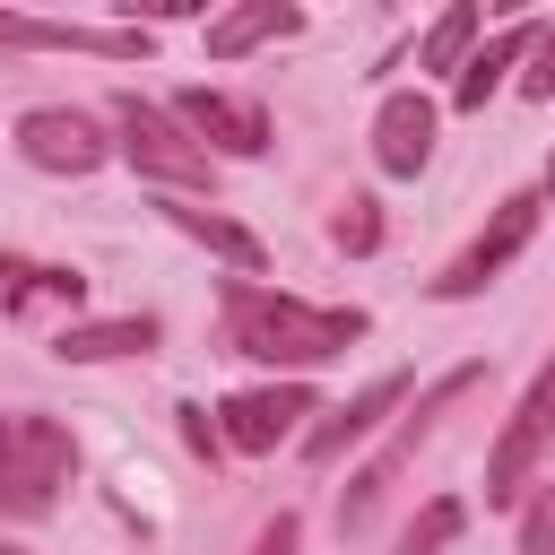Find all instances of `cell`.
Instances as JSON below:
<instances>
[{
	"label": "cell",
	"instance_id": "22",
	"mask_svg": "<svg viewBox=\"0 0 555 555\" xmlns=\"http://www.w3.org/2000/svg\"><path fill=\"white\" fill-rule=\"evenodd\" d=\"M520 555H555V494L529 512V529H520Z\"/></svg>",
	"mask_w": 555,
	"mask_h": 555
},
{
	"label": "cell",
	"instance_id": "20",
	"mask_svg": "<svg viewBox=\"0 0 555 555\" xmlns=\"http://www.w3.org/2000/svg\"><path fill=\"white\" fill-rule=\"evenodd\" d=\"M330 243H338V251H356V260H364V251H382V208H373L364 191H356V199H338V217H330Z\"/></svg>",
	"mask_w": 555,
	"mask_h": 555
},
{
	"label": "cell",
	"instance_id": "13",
	"mask_svg": "<svg viewBox=\"0 0 555 555\" xmlns=\"http://www.w3.org/2000/svg\"><path fill=\"white\" fill-rule=\"evenodd\" d=\"M156 347V312H113V321H61L52 356L61 364H113V356H147Z\"/></svg>",
	"mask_w": 555,
	"mask_h": 555
},
{
	"label": "cell",
	"instance_id": "24",
	"mask_svg": "<svg viewBox=\"0 0 555 555\" xmlns=\"http://www.w3.org/2000/svg\"><path fill=\"white\" fill-rule=\"evenodd\" d=\"M182 434H191V451H208V460L225 451V442H217V425H208V408H182Z\"/></svg>",
	"mask_w": 555,
	"mask_h": 555
},
{
	"label": "cell",
	"instance_id": "14",
	"mask_svg": "<svg viewBox=\"0 0 555 555\" xmlns=\"http://www.w3.org/2000/svg\"><path fill=\"white\" fill-rule=\"evenodd\" d=\"M295 26H304V9H286V0H243V9L208 17V61H243V52H260V43H278V35H295Z\"/></svg>",
	"mask_w": 555,
	"mask_h": 555
},
{
	"label": "cell",
	"instance_id": "6",
	"mask_svg": "<svg viewBox=\"0 0 555 555\" xmlns=\"http://www.w3.org/2000/svg\"><path fill=\"white\" fill-rule=\"evenodd\" d=\"M546 442H555V356L538 364V382L520 390L512 425H503V434H494V451H486V503H494V512H512V503L529 494V477H538Z\"/></svg>",
	"mask_w": 555,
	"mask_h": 555
},
{
	"label": "cell",
	"instance_id": "23",
	"mask_svg": "<svg viewBox=\"0 0 555 555\" xmlns=\"http://www.w3.org/2000/svg\"><path fill=\"white\" fill-rule=\"evenodd\" d=\"M295 538H304V520H295V512H278V520L260 529V546H251V555H295Z\"/></svg>",
	"mask_w": 555,
	"mask_h": 555
},
{
	"label": "cell",
	"instance_id": "11",
	"mask_svg": "<svg viewBox=\"0 0 555 555\" xmlns=\"http://www.w3.org/2000/svg\"><path fill=\"white\" fill-rule=\"evenodd\" d=\"M434 95L425 87H399V95H382V113H373V165L382 173H425V156H434Z\"/></svg>",
	"mask_w": 555,
	"mask_h": 555
},
{
	"label": "cell",
	"instance_id": "7",
	"mask_svg": "<svg viewBox=\"0 0 555 555\" xmlns=\"http://www.w3.org/2000/svg\"><path fill=\"white\" fill-rule=\"evenodd\" d=\"M17 156H26L35 173H95V165L121 156V147L104 139L95 113H78V104H35V113H17Z\"/></svg>",
	"mask_w": 555,
	"mask_h": 555
},
{
	"label": "cell",
	"instance_id": "21",
	"mask_svg": "<svg viewBox=\"0 0 555 555\" xmlns=\"http://www.w3.org/2000/svg\"><path fill=\"white\" fill-rule=\"evenodd\" d=\"M520 95H529V104H555V17L538 26V43H529V61H520Z\"/></svg>",
	"mask_w": 555,
	"mask_h": 555
},
{
	"label": "cell",
	"instance_id": "12",
	"mask_svg": "<svg viewBox=\"0 0 555 555\" xmlns=\"http://www.w3.org/2000/svg\"><path fill=\"white\" fill-rule=\"evenodd\" d=\"M399 399H408V373H382V382H364L356 399H338V408H330V416L304 434V460H312V468L347 460V451H356V442H364V434H373V425H382Z\"/></svg>",
	"mask_w": 555,
	"mask_h": 555
},
{
	"label": "cell",
	"instance_id": "3",
	"mask_svg": "<svg viewBox=\"0 0 555 555\" xmlns=\"http://www.w3.org/2000/svg\"><path fill=\"white\" fill-rule=\"evenodd\" d=\"M477 382H486V364L468 356V364H451L442 382H425V390H416V408H408V425H399V434L382 442V460H364V468L347 477V494H338V538H356V529H364V520L382 512V494L399 486V468L416 460V442L434 434V416H442V408H460V399H468Z\"/></svg>",
	"mask_w": 555,
	"mask_h": 555
},
{
	"label": "cell",
	"instance_id": "16",
	"mask_svg": "<svg viewBox=\"0 0 555 555\" xmlns=\"http://www.w3.org/2000/svg\"><path fill=\"white\" fill-rule=\"evenodd\" d=\"M529 43H538V26H503V35H486V43L468 52V69L451 78V104H460V113H486V95L503 87V69L529 61Z\"/></svg>",
	"mask_w": 555,
	"mask_h": 555
},
{
	"label": "cell",
	"instance_id": "4",
	"mask_svg": "<svg viewBox=\"0 0 555 555\" xmlns=\"http://www.w3.org/2000/svg\"><path fill=\"white\" fill-rule=\"evenodd\" d=\"M113 147L147 173V182H165V191H199L208 182V147L182 130V113L173 104H156V95H113Z\"/></svg>",
	"mask_w": 555,
	"mask_h": 555
},
{
	"label": "cell",
	"instance_id": "1",
	"mask_svg": "<svg viewBox=\"0 0 555 555\" xmlns=\"http://www.w3.org/2000/svg\"><path fill=\"white\" fill-rule=\"evenodd\" d=\"M225 347L251 356V364H278V373H304V364H330L347 356L373 321L364 312H338V304H304V295H278L260 278H225Z\"/></svg>",
	"mask_w": 555,
	"mask_h": 555
},
{
	"label": "cell",
	"instance_id": "9",
	"mask_svg": "<svg viewBox=\"0 0 555 555\" xmlns=\"http://www.w3.org/2000/svg\"><path fill=\"white\" fill-rule=\"evenodd\" d=\"M295 416H321L312 390H304V382H260V390H234V399L217 408V442L260 460V451H278V442L295 434Z\"/></svg>",
	"mask_w": 555,
	"mask_h": 555
},
{
	"label": "cell",
	"instance_id": "17",
	"mask_svg": "<svg viewBox=\"0 0 555 555\" xmlns=\"http://www.w3.org/2000/svg\"><path fill=\"white\" fill-rule=\"evenodd\" d=\"M35 304H87V278L78 269H52V260H17L0 251V312H35Z\"/></svg>",
	"mask_w": 555,
	"mask_h": 555
},
{
	"label": "cell",
	"instance_id": "19",
	"mask_svg": "<svg viewBox=\"0 0 555 555\" xmlns=\"http://www.w3.org/2000/svg\"><path fill=\"white\" fill-rule=\"evenodd\" d=\"M460 529H468V503H460V494H434V503L399 529V555H442Z\"/></svg>",
	"mask_w": 555,
	"mask_h": 555
},
{
	"label": "cell",
	"instance_id": "8",
	"mask_svg": "<svg viewBox=\"0 0 555 555\" xmlns=\"http://www.w3.org/2000/svg\"><path fill=\"white\" fill-rule=\"evenodd\" d=\"M182 130L208 147V156H260L269 147V104L260 95H225V87H182L173 95Z\"/></svg>",
	"mask_w": 555,
	"mask_h": 555
},
{
	"label": "cell",
	"instance_id": "10",
	"mask_svg": "<svg viewBox=\"0 0 555 555\" xmlns=\"http://www.w3.org/2000/svg\"><path fill=\"white\" fill-rule=\"evenodd\" d=\"M9 52H104V61H147V26H78V17H17L0 9Z\"/></svg>",
	"mask_w": 555,
	"mask_h": 555
},
{
	"label": "cell",
	"instance_id": "25",
	"mask_svg": "<svg viewBox=\"0 0 555 555\" xmlns=\"http://www.w3.org/2000/svg\"><path fill=\"white\" fill-rule=\"evenodd\" d=\"M538 191H546V199H555V156H546V182H538Z\"/></svg>",
	"mask_w": 555,
	"mask_h": 555
},
{
	"label": "cell",
	"instance_id": "15",
	"mask_svg": "<svg viewBox=\"0 0 555 555\" xmlns=\"http://www.w3.org/2000/svg\"><path fill=\"white\" fill-rule=\"evenodd\" d=\"M156 217H165V225H182L191 243H208L217 260H234L243 278L260 269V234H251V225H234V217H217V208H199V199H182V191H165V199H156Z\"/></svg>",
	"mask_w": 555,
	"mask_h": 555
},
{
	"label": "cell",
	"instance_id": "18",
	"mask_svg": "<svg viewBox=\"0 0 555 555\" xmlns=\"http://www.w3.org/2000/svg\"><path fill=\"white\" fill-rule=\"evenodd\" d=\"M477 26H486V17H477V0H451V9L416 35V69H451V78H460V69H468V52H477Z\"/></svg>",
	"mask_w": 555,
	"mask_h": 555
},
{
	"label": "cell",
	"instance_id": "26",
	"mask_svg": "<svg viewBox=\"0 0 555 555\" xmlns=\"http://www.w3.org/2000/svg\"><path fill=\"white\" fill-rule=\"evenodd\" d=\"M0 555H26V546H9V538H0Z\"/></svg>",
	"mask_w": 555,
	"mask_h": 555
},
{
	"label": "cell",
	"instance_id": "5",
	"mask_svg": "<svg viewBox=\"0 0 555 555\" xmlns=\"http://www.w3.org/2000/svg\"><path fill=\"white\" fill-rule=\"evenodd\" d=\"M538 208H546V191H512V199H494L486 234H477L460 260H442V278H425V295H434V304H468V295H486V286L520 260V243L538 234Z\"/></svg>",
	"mask_w": 555,
	"mask_h": 555
},
{
	"label": "cell",
	"instance_id": "2",
	"mask_svg": "<svg viewBox=\"0 0 555 555\" xmlns=\"http://www.w3.org/2000/svg\"><path fill=\"white\" fill-rule=\"evenodd\" d=\"M78 477V442L52 416H0V520H43Z\"/></svg>",
	"mask_w": 555,
	"mask_h": 555
}]
</instances>
